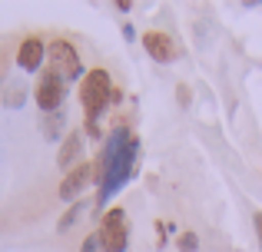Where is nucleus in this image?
Here are the masks:
<instances>
[{
  "label": "nucleus",
  "mask_w": 262,
  "mask_h": 252,
  "mask_svg": "<svg viewBox=\"0 0 262 252\" xmlns=\"http://www.w3.org/2000/svg\"><path fill=\"white\" fill-rule=\"evenodd\" d=\"M140 163V136L126 123H116L103 136L100 156H96V209L106 213V202L133 179Z\"/></svg>",
  "instance_id": "1"
},
{
  "label": "nucleus",
  "mask_w": 262,
  "mask_h": 252,
  "mask_svg": "<svg viewBox=\"0 0 262 252\" xmlns=\"http://www.w3.org/2000/svg\"><path fill=\"white\" fill-rule=\"evenodd\" d=\"M80 110H83V133L100 136V117L113 103V80L106 66H90L86 77L80 80Z\"/></svg>",
  "instance_id": "2"
},
{
  "label": "nucleus",
  "mask_w": 262,
  "mask_h": 252,
  "mask_svg": "<svg viewBox=\"0 0 262 252\" xmlns=\"http://www.w3.org/2000/svg\"><path fill=\"white\" fill-rule=\"evenodd\" d=\"M47 60H50V70L57 73V77H63L67 83H73V80L80 83V80L86 77V66H83V60H80L77 43H70L67 37L47 40Z\"/></svg>",
  "instance_id": "3"
},
{
  "label": "nucleus",
  "mask_w": 262,
  "mask_h": 252,
  "mask_svg": "<svg viewBox=\"0 0 262 252\" xmlns=\"http://www.w3.org/2000/svg\"><path fill=\"white\" fill-rule=\"evenodd\" d=\"M96 239H100V249L103 252H126L129 249V222H126V209L123 206H113L100 216L96 222Z\"/></svg>",
  "instance_id": "4"
},
{
  "label": "nucleus",
  "mask_w": 262,
  "mask_h": 252,
  "mask_svg": "<svg viewBox=\"0 0 262 252\" xmlns=\"http://www.w3.org/2000/svg\"><path fill=\"white\" fill-rule=\"evenodd\" d=\"M63 97H67V80L57 77L53 70H43V73H40L37 86H33V103H37L47 117H50V113H57L60 106H63Z\"/></svg>",
  "instance_id": "5"
},
{
  "label": "nucleus",
  "mask_w": 262,
  "mask_h": 252,
  "mask_svg": "<svg viewBox=\"0 0 262 252\" xmlns=\"http://www.w3.org/2000/svg\"><path fill=\"white\" fill-rule=\"evenodd\" d=\"M90 186H96V166L83 159L80 166H73L70 173H67L63 179H60L57 196H60L63 202H70V206H73V202H80V199H83V193H86Z\"/></svg>",
  "instance_id": "6"
},
{
  "label": "nucleus",
  "mask_w": 262,
  "mask_h": 252,
  "mask_svg": "<svg viewBox=\"0 0 262 252\" xmlns=\"http://www.w3.org/2000/svg\"><path fill=\"white\" fill-rule=\"evenodd\" d=\"M13 60H17V70H24V73H40V66H43V60H47V40L40 37V33L24 37V40L17 43Z\"/></svg>",
  "instance_id": "7"
},
{
  "label": "nucleus",
  "mask_w": 262,
  "mask_h": 252,
  "mask_svg": "<svg viewBox=\"0 0 262 252\" xmlns=\"http://www.w3.org/2000/svg\"><path fill=\"white\" fill-rule=\"evenodd\" d=\"M140 40H143V50L149 53V60H153V63H173V60L179 57L176 40L169 37L166 30H146Z\"/></svg>",
  "instance_id": "8"
},
{
  "label": "nucleus",
  "mask_w": 262,
  "mask_h": 252,
  "mask_svg": "<svg viewBox=\"0 0 262 252\" xmlns=\"http://www.w3.org/2000/svg\"><path fill=\"white\" fill-rule=\"evenodd\" d=\"M83 146H86V133L83 129H70L63 146H60V153H57V166L63 169V173H70L73 166H80V163H83Z\"/></svg>",
  "instance_id": "9"
},
{
  "label": "nucleus",
  "mask_w": 262,
  "mask_h": 252,
  "mask_svg": "<svg viewBox=\"0 0 262 252\" xmlns=\"http://www.w3.org/2000/svg\"><path fill=\"white\" fill-rule=\"evenodd\" d=\"M83 213H86V202H83V199H80V202H73V206L67 209V213L60 216V219H57V233H70V229L77 226L80 219H83Z\"/></svg>",
  "instance_id": "10"
},
{
  "label": "nucleus",
  "mask_w": 262,
  "mask_h": 252,
  "mask_svg": "<svg viewBox=\"0 0 262 252\" xmlns=\"http://www.w3.org/2000/svg\"><path fill=\"white\" fill-rule=\"evenodd\" d=\"M176 249L179 252H196L199 249V236L192 233V229H183V233L176 236Z\"/></svg>",
  "instance_id": "11"
},
{
  "label": "nucleus",
  "mask_w": 262,
  "mask_h": 252,
  "mask_svg": "<svg viewBox=\"0 0 262 252\" xmlns=\"http://www.w3.org/2000/svg\"><path fill=\"white\" fill-rule=\"evenodd\" d=\"M60 123H63V113H50V117L43 120V136H57L60 133Z\"/></svg>",
  "instance_id": "12"
},
{
  "label": "nucleus",
  "mask_w": 262,
  "mask_h": 252,
  "mask_svg": "<svg viewBox=\"0 0 262 252\" xmlns=\"http://www.w3.org/2000/svg\"><path fill=\"white\" fill-rule=\"evenodd\" d=\"M7 106H13V110H17L20 103H24V90H20V86H10V93H7V100H4Z\"/></svg>",
  "instance_id": "13"
},
{
  "label": "nucleus",
  "mask_w": 262,
  "mask_h": 252,
  "mask_svg": "<svg viewBox=\"0 0 262 252\" xmlns=\"http://www.w3.org/2000/svg\"><path fill=\"white\" fill-rule=\"evenodd\" d=\"M176 100H179V106H189V103H192V90H189L186 83H179V86H176Z\"/></svg>",
  "instance_id": "14"
},
{
  "label": "nucleus",
  "mask_w": 262,
  "mask_h": 252,
  "mask_svg": "<svg viewBox=\"0 0 262 252\" xmlns=\"http://www.w3.org/2000/svg\"><path fill=\"white\" fill-rule=\"evenodd\" d=\"M80 252H103L100 249V239H96V233H90L83 239V246H80Z\"/></svg>",
  "instance_id": "15"
},
{
  "label": "nucleus",
  "mask_w": 262,
  "mask_h": 252,
  "mask_svg": "<svg viewBox=\"0 0 262 252\" xmlns=\"http://www.w3.org/2000/svg\"><path fill=\"white\" fill-rule=\"evenodd\" d=\"M252 229H256V239H259V252H262V209L252 216Z\"/></svg>",
  "instance_id": "16"
}]
</instances>
